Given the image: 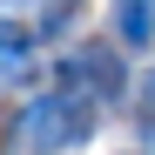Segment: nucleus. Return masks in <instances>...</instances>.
Returning <instances> with one entry per match:
<instances>
[{"label":"nucleus","mask_w":155,"mask_h":155,"mask_svg":"<svg viewBox=\"0 0 155 155\" xmlns=\"http://www.w3.org/2000/svg\"><path fill=\"white\" fill-rule=\"evenodd\" d=\"M68 74H88V81H94V88H115V81H121V74H115V61H108V54H101V47H88V54H81V61H74Z\"/></svg>","instance_id":"f03ea898"},{"label":"nucleus","mask_w":155,"mask_h":155,"mask_svg":"<svg viewBox=\"0 0 155 155\" xmlns=\"http://www.w3.org/2000/svg\"><path fill=\"white\" fill-rule=\"evenodd\" d=\"M148 27H155L148 7H142V0H128V7H121V34H128V41H148Z\"/></svg>","instance_id":"7ed1b4c3"},{"label":"nucleus","mask_w":155,"mask_h":155,"mask_svg":"<svg viewBox=\"0 0 155 155\" xmlns=\"http://www.w3.org/2000/svg\"><path fill=\"white\" fill-rule=\"evenodd\" d=\"M88 108H81V101H41V108L27 115V142L34 148H61V142H81L88 135Z\"/></svg>","instance_id":"f257e3e1"}]
</instances>
